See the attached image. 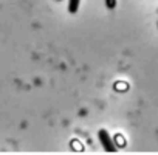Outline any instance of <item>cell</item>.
Returning a JSON list of instances; mask_svg holds the SVG:
<instances>
[{
    "label": "cell",
    "mask_w": 158,
    "mask_h": 155,
    "mask_svg": "<svg viewBox=\"0 0 158 155\" xmlns=\"http://www.w3.org/2000/svg\"><path fill=\"white\" fill-rule=\"evenodd\" d=\"M79 3H81V0H68V11L76 13L79 8Z\"/></svg>",
    "instance_id": "cell-2"
},
{
    "label": "cell",
    "mask_w": 158,
    "mask_h": 155,
    "mask_svg": "<svg viewBox=\"0 0 158 155\" xmlns=\"http://www.w3.org/2000/svg\"><path fill=\"white\" fill-rule=\"evenodd\" d=\"M106 3L109 8H115V3H116V0H106Z\"/></svg>",
    "instance_id": "cell-3"
},
{
    "label": "cell",
    "mask_w": 158,
    "mask_h": 155,
    "mask_svg": "<svg viewBox=\"0 0 158 155\" xmlns=\"http://www.w3.org/2000/svg\"><path fill=\"white\" fill-rule=\"evenodd\" d=\"M98 138H99V141H101L106 152H116V146H115V143H113V140H112V136L107 130L101 129L98 132Z\"/></svg>",
    "instance_id": "cell-1"
}]
</instances>
